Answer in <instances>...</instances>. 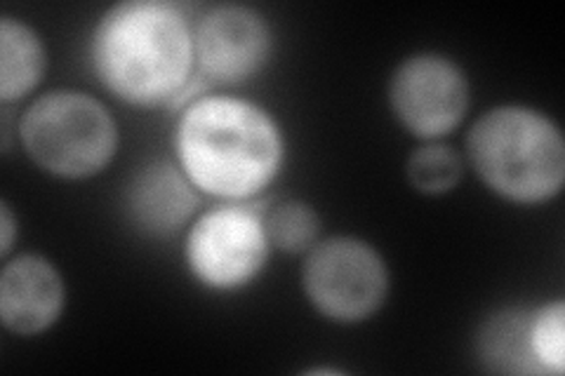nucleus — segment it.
Listing matches in <instances>:
<instances>
[{"mask_svg":"<svg viewBox=\"0 0 565 376\" xmlns=\"http://www.w3.org/2000/svg\"><path fill=\"white\" fill-rule=\"evenodd\" d=\"M102 85L132 106H161L184 93L196 43L184 12L163 0H128L106 12L90 43Z\"/></svg>","mask_w":565,"mask_h":376,"instance_id":"obj_2","label":"nucleus"},{"mask_svg":"<svg viewBox=\"0 0 565 376\" xmlns=\"http://www.w3.org/2000/svg\"><path fill=\"white\" fill-rule=\"evenodd\" d=\"M465 165L459 153L446 144H427L408 160V182L424 195H444L462 182Z\"/></svg>","mask_w":565,"mask_h":376,"instance_id":"obj_13","label":"nucleus"},{"mask_svg":"<svg viewBox=\"0 0 565 376\" xmlns=\"http://www.w3.org/2000/svg\"><path fill=\"white\" fill-rule=\"evenodd\" d=\"M388 101L401 125L424 141H434L459 128L469 109L465 71L444 55L405 60L388 83Z\"/></svg>","mask_w":565,"mask_h":376,"instance_id":"obj_7","label":"nucleus"},{"mask_svg":"<svg viewBox=\"0 0 565 376\" xmlns=\"http://www.w3.org/2000/svg\"><path fill=\"white\" fill-rule=\"evenodd\" d=\"M126 207L137 228L166 238L196 214L199 193L182 168L156 160L132 176L126 191Z\"/></svg>","mask_w":565,"mask_h":376,"instance_id":"obj_10","label":"nucleus"},{"mask_svg":"<svg viewBox=\"0 0 565 376\" xmlns=\"http://www.w3.org/2000/svg\"><path fill=\"white\" fill-rule=\"evenodd\" d=\"M530 315L511 309L492 315L479 334V355L488 369L500 374H542L530 348Z\"/></svg>","mask_w":565,"mask_h":376,"instance_id":"obj_12","label":"nucleus"},{"mask_svg":"<svg viewBox=\"0 0 565 376\" xmlns=\"http://www.w3.org/2000/svg\"><path fill=\"white\" fill-rule=\"evenodd\" d=\"M0 230H3V240H0V255H3V259H8L12 253L14 236H17V222H14V214L6 201H3V205H0Z\"/></svg>","mask_w":565,"mask_h":376,"instance_id":"obj_16","label":"nucleus"},{"mask_svg":"<svg viewBox=\"0 0 565 376\" xmlns=\"http://www.w3.org/2000/svg\"><path fill=\"white\" fill-rule=\"evenodd\" d=\"M47 55L41 35L22 20H0V99H24L45 76Z\"/></svg>","mask_w":565,"mask_h":376,"instance_id":"obj_11","label":"nucleus"},{"mask_svg":"<svg viewBox=\"0 0 565 376\" xmlns=\"http://www.w3.org/2000/svg\"><path fill=\"white\" fill-rule=\"evenodd\" d=\"M264 226H267L271 245L290 255L309 253L318 243V233H321V219H318L316 210L297 201L282 203L271 210L269 217L264 219Z\"/></svg>","mask_w":565,"mask_h":376,"instance_id":"obj_14","label":"nucleus"},{"mask_svg":"<svg viewBox=\"0 0 565 376\" xmlns=\"http://www.w3.org/2000/svg\"><path fill=\"white\" fill-rule=\"evenodd\" d=\"M26 155L60 179L99 174L118 151V125L106 106L76 89L35 99L20 125Z\"/></svg>","mask_w":565,"mask_h":376,"instance_id":"obj_4","label":"nucleus"},{"mask_svg":"<svg viewBox=\"0 0 565 376\" xmlns=\"http://www.w3.org/2000/svg\"><path fill=\"white\" fill-rule=\"evenodd\" d=\"M203 74L224 85L250 80L269 62L274 35L264 17L245 6L212 8L193 31Z\"/></svg>","mask_w":565,"mask_h":376,"instance_id":"obj_8","label":"nucleus"},{"mask_svg":"<svg viewBox=\"0 0 565 376\" xmlns=\"http://www.w3.org/2000/svg\"><path fill=\"white\" fill-rule=\"evenodd\" d=\"M311 307L328 320L361 322L382 309L388 294V271L375 247L340 236L316 243L302 271Z\"/></svg>","mask_w":565,"mask_h":376,"instance_id":"obj_5","label":"nucleus"},{"mask_svg":"<svg viewBox=\"0 0 565 376\" xmlns=\"http://www.w3.org/2000/svg\"><path fill=\"white\" fill-rule=\"evenodd\" d=\"M180 168L199 191L226 201H250L282 163V135L262 106L207 95L182 114L174 135Z\"/></svg>","mask_w":565,"mask_h":376,"instance_id":"obj_1","label":"nucleus"},{"mask_svg":"<svg viewBox=\"0 0 565 376\" xmlns=\"http://www.w3.org/2000/svg\"><path fill=\"white\" fill-rule=\"evenodd\" d=\"M64 301V280L41 255L17 257L0 273V320L12 334L50 330L62 318Z\"/></svg>","mask_w":565,"mask_h":376,"instance_id":"obj_9","label":"nucleus"},{"mask_svg":"<svg viewBox=\"0 0 565 376\" xmlns=\"http://www.w3.org/2000/svg\"><path fill=\"white\" fill-rule=\"evenodd\" d=\"M469 160L481 182L519 205H537L561 193L565 144L556 122L527 106H498L473 122Z\"/></svg>","mask_w":565,"mask_h":376,"instance_id":"obj_3","label":"nucleus"},{"mask_svg":"<svg viewBox=\"0 0 565 376\" xmlns=\"http://www.w3.org/2000/svg\"><path fill=\"white\" fill-rule=\"evenodd\" d=\"M530 348L542 374L565 369V303L554 301L530 315Z\"/></svg>","mask_w":565,"mask_h":376,"instance_id":"obj_15","label":"nucleus"},{"mask_svg":"<svg viewBox=\"0 0 565 376\" xmlns=\"http://www.w3.org/2000/svg\"><path fill=\"white\" fill-rule=\"evenodd\" d=\"M271 240L259 212L245 205L207 210L186 236V264L193 278L217 292L253 282L269 259Z\"/></svg>","mask_w":565,"mask_h":376,"instance_id":"obj_6","label":"nucleus"}]
</instances>
